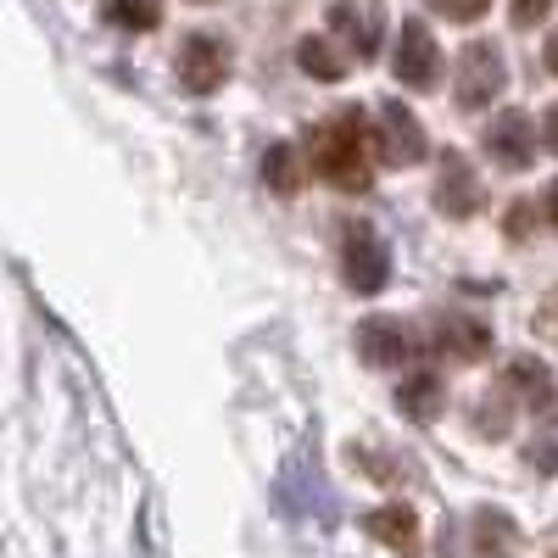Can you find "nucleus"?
Wrapping results in <instances>:
<instances>
[{
  "mask_svg": "<svg viewBox=\"0 0 558 558\" xmlns=\"http://www.w3.org/2000/svg\"><path fill=\"white\" fill-rule=\"evenodd\" d=\"M536 146H542V134L536 123L520 112V107H508L492 129H486V157L502 168V173H525L536 162Z\"/></svg>",
  "mask_w": 558,
  "mask_h": 558,
  "instance_id": "nucleus-7",
  "label": "nucleus"
},
{
  "mask_svg": "<svg viewBox=\"0 0 558 558\" xmlns=\"http://www.w3.org/2000/svg\"><path fill=\"white\" fill-rule=\"evenodd\" d=\"M307 162L318 179H330L336 191L363 196L368 191V123L357 107H347L341 118L307 129Z\"/></svg>",
  "mask_w": 558,
  "mask_h": 558,
  "instance_id": "nucleus-1",
  "label": "nucleus"
},
{
  "mask_svg": "<svg viewBox=\"0 0 558 558\" xmlns=\"http://www.w3.org/2000/svg\"><path fill=\"white\" fill-rule=\"evenodd\" d=\"M391 73H397V84H408V89H436V78H441L436 34H430L425 23H418V17H408V23H402V34H397Z\"/></svg>",
  "mask_w": 558,
  "mask_h": 558,
  "instance_id": "nucleus-6",
  "label": "nucleus"
},
{
  "mask_svg": "<svg viewBox=\"0 0 558 558\" xmlns=\"http://www.w3.org/2000/svg\"><path fill=\"white\" fill-rule=\"evenodd\" d=\"M173 68H179V84L191 89V96H213V89H223L235 57H229V45L218 34H184Z\"/></svg>",
  "mask_w": 558,
  "mask_h": 558,
  "instance_id": "nucleus-4",
  "label": "nucleus"
},
{
  "mask_svg": "<svg viewBox=\"0 0 558 558\" xmlns=\"http://www.w3.org/2000/svg\"><path fill=\"white\" fill-rule=\"evenodd\" d=\"M542 62H547V73H558V34L547 39V51H542Z\"/></svg>",
  "mask_w": 558,
  "mask_h": 558,
  "instance_id": "nucleus-23",
  "label": "nucleus"
},
{
  "mask_svg": "<svg viewBox=\"0 0 558 558\" xmlns=\"http://www.w3.org/2000/svg\"><path fill=\"white\" fill-rule=\"evenodd\" d=\"M296 62H302L307 78H324V84H341V78H347V57H341L324 34H307V39L296 45Z\"/></svg>",
  "mask_w": 558,
  "mask_h": 558,
  "instance_id": "nucleus-15",
  "label": "nucleus"
},
{
  "mask_svg": "<svg viewBox=\"0 0 558 558\" xmlns=\"http://www.w3.org/2000/svg\"><path fill=\"white\" fill-rule=\"evenodd\" d=\"M363 531L375 536L380 547H391V553H413L418 547V514H413V502H386V508H375V514H363Z\"/></svg>",
  "mask_w": 558,
  "mask_h": 558,
  "instance_id": "nucleus-12",
  "label": "nucleus"
},
{
  "mask_svg": "<svg viewBox=\"0 0 558 558\" xmlns=\"http://www.w3.org/2000/svg\"><path fill=\"white\" fill-rule=\"evenodd\" d=\"M436 352L452 363H481L492 352V330L470 313H447V318H436Z\"/></svg>",
  "mask_w": 558,
  "mask_h": 558,
  "instance_id": "nucleus-11",
  "label": "nucleus"
},
{
  "mask_svg": "<svg viewBox=\"0 0 558 558\" xmlns=\"http://www.w3.org/2000/svg\"><path fill=\"white\" fill-rule=\"evenodd\" d=\"M263 184H268V191H279V196H296L302 191V157H296V146H268L263 151Z\"/></svg>",
  "mask_w": 558,
  "mask_h": 558,
  "instance_id": "nucleus-16",
  "label": "nucleus"
},
{
  "mask_svg": "<svg viewBox=\"0 0 558 558\" xmlns=\"http://www.w3.org/2000/svg\"><path fill=\"white\" fill-rule=\"evenodd\" d=\"M502 84H508V62L492 39H475V45H463L458 51V73H452V101L463 112H481L502 96Z\"/></svg>",
  "mask_w": 558,
  "mask_h": 558,
  "instance_id": "nucleus-2",
  "label": "nucleus"
},
{
  "mask_svg": "<svg viewBox=\"0 0 558 558\" xmlns=\"http://www.w3.org/2000/svg\"><path fill=\"white\" fill-rule=\"evenodd\" d=\"M341 279H347L357 296L386 291L391 252H386V241H380L375 223H347V235H341Z\"/></svg>",
  "mask_w": 558,
  "mask_h": 558,
  "instance_id": "nucleus-3",
  "label": "nucleus"
},
{
  "mask_svg": "<svg viewBox=\"0 0 558 558\" xmlns=\"http://www.w3.org/2000/svg\"><path fill=\"white\" fill-rule=\"evenodd\" d=\"M470 558H502L508 547H514V525H508L497 508H475V520H470Z\"/></svg>",
  "mask_w": 558,
  "mask_h": 558,
  "instance_id": "nucleus-14",
  "label": "nucleus"
},
{
  "mask_svg": "<svg viewBox=\"0 0 558 558\" xmlns=\"http://www.w3.org/2000/svg\"><path fill=\"white\" fill-rule=\"evenodd\" d=\"M508 12H514V28H536V23H547L553 0H508Z\"/></svg>",
  "mask_w": 558,
  "mask_h": 558,
  "instance_id": "nucleus-20",
  "label": "nucleus"
},
{
  "mask_svg": "<svg viewBox=\"0 0 558 558\" xmlns=\"http://www.w3.org/2000/svg\"><path fill=\"white\" fill-rule=\"evenodd\" d=\"M357 352L368 368H408L418 357V336L408 318H391V313H375L357 324Z\"/></svg>",
  "mask_w": 558,
  "mask_h": 558,
  "instance_id": "nucleus-5",
  "label": "nucleus"
},
{
  "mask_svg": "<svg viewBox=\"0 0 558 558\" xmlns=\"http://www.w3.org/2000/svg\"><path fill=\"white\" fill-rule=\"evenodd\" d=\"M436 207H441L447 218H475V213L486 207V191H481L475 168L463 162L458 151L441 157V173H436Z\"/></svg>",
  "mask_w": 558,
  "mask_h": 558,
  "instance_id": "nucleus-9",
  "label": "nucleus"
},
{
  "mask_svg": "<svg viewBox=\"0 0 558 558\" xmlns=\"http://www.w3.org/2000/svg\"><path fill=\"white\" fill-rule=\"evenodd\" d=\"M542 146L558 157V107H547V118H542Z\"/></svg>",
  "mask_w": 558,
  "mask_h": 558,
  "instance_id": "nucleus-21",
  "label": "nucleus"
},
{
  "mask_svg": "<svg viewBox=\"0 0 558 558\" xmlns=\"http://www.w3.org/2000/svg\"><path fill=\"white\" fill-rule=\"evenodd\" d=\"M375 146H380V162L386 168H413L418 157H425V123H418L402 101H380V134H375Z\"/></svg>",
  "mask_w": 558,
  "mask_h": 558,
  "instance_id": "nucleus-8",
  "label": "nucleus"
},
{
  "mask_svg": "<svg viewBox=\"0 0 558 558\" xmlns=\"http://www.w3.org/2000/svg\"><path fill=\"white\" fill-rule=\"evenodd\" d=\"M508 380H514L536 408H553V375H547L536 357H514V363H508Z\"/></svg>",
  "mask_w": 558,
  "mask_h": 558,
  "instance_id": "nucleus-18",
  "label": "nucleus"
},
{
  "mask_svg": "<svg viewBox=\"0 0 558 558\" xmlns=\"http://www.w3.org/2000/svg\"><path fill=\"white\" fill-rule=\"evenodd\" d=\"M542 218H547V223L558 229V179L547 184V196H542Z\"/></svg>",
  "mask_w": 558,
  "mask_h": 558,
  "instance_id": "nucleus-22",
  "label": "nucleus"
},
{
  "mask_svg": "<svg viewBox=\"0 0 558 558\" xmlns=\"http://www.w3.org/2000/svg\"><path fill=\"white\" fill-rule=\"evenodd\" d=\"M107 23H118L129 34H151L162 23V7L157 0H107Z\"/></svg>",
  "mask_w": 558,
  "mask_h": 558,
  "instance_id": "nucleus-17",
  "label": "nucleus"
},
{
  "mask_svg": "<svg viewBox=\"0 0 558 558\" xmlns=\"http://www.w3.org/2000/svg\"><path fill=\"white\" fill-rule=\"evenodd\" d=\"M486 7H492V0H430V12H441L452 23H481Z\"/></svg>",
  "mask_w": 558,
  "mask_h": 558,
  "instance_id": "nucleus-19",
  "label": "nucleus"
},
{
  "mask_svg": "<svg viewBox=\"0 0 558 558\" xmlns=\"http://www.w3.org/2000/svg\"><path fill=\"white\" fill-rule=\"evenodd\" d=\"M397 408L408 418H441L447 413V380L436 368H413V375L397 386Z\"/></svg>",
  "mask_w": 558,
  "mask_h": 558,
  "instance_id": "nucleus-13",
  "label": "nucleus"
},
{
  "mask_svg": "<svg viewBox=\"0 0 558 558\" xmlns=\"http://www.w3.org/2000/svg\"><path fill=\"white\" fill-rule=\"evenodd\" d=\"M330 28L341 34V45H352V57H380V39H386V17L380 7H363V0H336L330 7Z\"/></svg>",
  "mask_w": 558,
  "mask_h": 558,
  "instance_id": "nucleus-10",
  "label": "nucleus"
}]
</instances>
